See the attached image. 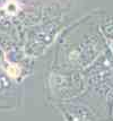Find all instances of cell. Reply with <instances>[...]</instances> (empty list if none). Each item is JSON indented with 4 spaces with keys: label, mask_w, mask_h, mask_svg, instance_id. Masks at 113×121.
<instances>
[{
    "label": "cell",
    "mask_w": 113,
    "mask_h": 121,
    "mask_svg": "<svg viewBox=\"0 0 113 121\" xmlns=\"http://www.w3.org/2000/svg\"><path fill=\"white\" fill-rule=\"evenodd\" d=\"M8 73H9L11 76H16V75L18 74V69H17V67H15V66H10V67L8 68Z\"/></svg>",
    "instance_id": "obj_1"
}]
</instances>
